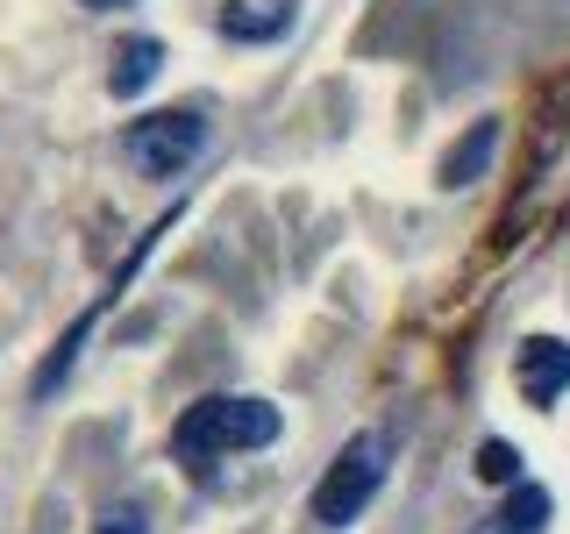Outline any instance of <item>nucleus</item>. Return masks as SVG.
<instances>
[{"mask_svg":"<svg viewBox=\"0 0 570 534\" xmlns=\"http://www.w3.org/2000/svg\"><path fill=\"white\" fill-rule=\"evenodd\" d=\"M278 442V406L272 399H236V392H207L193 399L171 427V456L178 463H214L228 449H272Z\"/></svg>","mask_w":570,"mask_h":534,"instance_id":"1","label":"nucleus"},{"mask_svg":"<svg viewBox=\"0 0 570 534\" xmlns=\"http://www.w3.org/2000/svg\"><path fill=\"white\" fill-rule=\"evenodd\" d=\"M385 463H392V442L379 435V427H356V435L335 449V463L321 471V485L307 498V513H314V527H350L356 513L379 498L385 485Z\"/></svg>","mask_w":570,"mask_h":534,"instance_id":"2","label":"nucleus"},{"mask_svg":"<svg viewBox=\"0 0 570 534\" xmlns=\"http://www.w3.org/2000/svg\"><path fill=\"white\" fill-rule=\"evenodd\" d=\"M200 150H207V121L193 107H157V115L129 121V165L142 178H178Z\"/></svg>","mask_w":570,"mask_h":534,"instance_id":"3","label":"nucleus"},{"mask_svg":"<svg viewBox=\"0 0 570 534\" xmlns=\"http://www.w3.org/2000/svg\"><path fill=\"white\" fill-rule=\"evenodd\" d=\"M513 378H521L528 406H557L570 392V343H557V335H528L521 356H513Z\"/></svg>","mask_w":570,"mask_h":534,"instance_id":"4","label":"nucleus"},{"mask_svg":"<svg viewBox=\"0 0 570 534\" xmlns=\"http://www.w3.org/2000/svg\"><path fill=\"white\" fill-rule=\"evenodd\" d=\"M549 513H557V498L521 477V485H513V492L485 513V521H478V534H549Z\"/></svg>","mask_w":570,"mask_h":534,"instance_id":"5","label":"nucleus"},{"mask_svg":"<svg viewBox=\"0 0 570 534\" xmlns=\"http://www.w3.org/2000/svg\"><path fill=\"white\" fill-rule=\"evenodd\" d=\"M285 29H293V8H285V0H228L222 8L228 43H278Z\"/></svg>","mask_w":570,"mask_h":534,"instance_id":"6","label":"nucleus"},{"mask_svg":"<svg viewBox=\"0 0 570 534\" xmlns=\"http://www.w3.org/2000/svg\"><path fill=\"white\" fill-rule=\"evenodd\" d=\"M157 71H165V43H157V36H129V43L115 50V71H107V93H115V100H136L142 86L157 79Z\"/></svg>","mask_w":570,"mask_h":534,"instance_id":"7","label":"nucleus"},{"mask_svg":"<svg viewBox=\"0 0 570 534\" xmlns=\"http://www.w3.org/2000/svg\"><path fill=\"white\" fill-rule=\"evenodd\" d=\"M492 150H499V121H478L471 136H456L450 150H442L435 178H442V186H450V192H456V186H471V178H478V171L492 165Z\"/></svg>","mask_w":570,"mask_h":534,"instance_id":"8","label":"nucleus"},{"mask_svg":"<svg viewBox=\"0 0 570 534\" xmlns=\"http://www.w3.org/2000/svg\"><path fill=\"white\" fill-rule=\"evenodd\" d=\"M478 477H485V485H507V492L521 485V456H513V442H499V435H492L485 449H478Z\"/></svg>","mask_w":570,"mask_h":534,"instance_id":"9","label":"nucleus"},{"mask_svg":"<svg viewBox=\"0 0 570 534\" xmlns=\"http://www.w3.org/2000/svg\"><path fill=\"white\" fill-rule=\"evenodd\" d=\"M94 534H150V527H142V506H107L94 521Z\"/></svg>","mask_w":570,"mask_h":534,"instance_id":"10","label":"nucleus"},{"mask_svg":"<svg viewBox=\"0 0 570 534\" xmlns=\"http://www.w3.org/2000/svg\"><path fill=\"white\" fill-rule=\"evenodd\" d=\"M79 8H94V14H115V8H129V0H79Z\"/></svg>","mask_w":570,"mask_h":534,"instance_id":"11","label":"nucleus"}]
</instances>
